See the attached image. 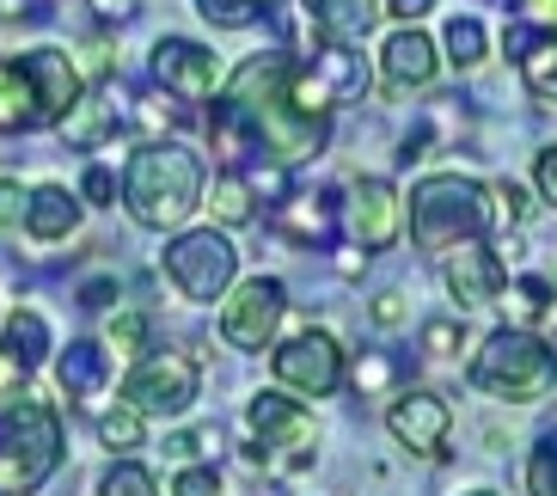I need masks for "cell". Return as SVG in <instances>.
<instances>
[{
	"mask_svg": "<svg viewBox=\"0 0 557 496\" xmlns=\"http://www.w3.org/2000/svg\"><path fill=\"white\" fill-rule=\"evenodd\" d=\"M288 67L295 62L282 50H270V55L258 50L233 67L227 92L214 99L209 141L233 172H239L246 153H270L276 165H300L325 148V116L295 111V99H288Z\"/></svg>",
	"mask_w": 557,
	"mask_h": 496,
	"instance_id": "6da1fadb",
	"label": "cell"
},
{
	"mask_svg": "<svg viewBox=\"0 0 557 496\" xmlns=\"http://www.w3.org/2000/svg\"><path fill=\"white\" fill-rule=\"evenodd\" d=\"M123 209L153 233L184 227L202 209V160L184 141H141L123 165Z\"/></svg>",
	"mask_w": 557,
	"mask_h": 496,
	"instance_id": "7a4b0ae2",
	"label": "cell"
},
{
	"mask_svg": "<svg viewBox=\"0 0 557 496\" xmlns=\"http://www.w3.org/2000/svg\"><path fill=\"white\" fill-rule=\"evenodd\" d=\"M496 221L491 184L459 178V172H435L410 190V246L417 251H454L466 239H484Z\"/></svg>",
	"mask_w": 557,
	"mask_h": 496,
	"instance_id": "3957f363",
	"label": "cell"
},
{
	"mask_svg": "<svg viewBox=\"0 0 557 496\" xmlns=\"http://www.w3.org/2000/svg\"><path fill=\"white\" fill-rule=\"evenodd\" d=\"M466 381L478 393L503 398V405H540L545 393L557 386V349L545 344L540 331H521V325H503L478 344Z\"/></svg>",
	"mask_w": 557,
	"mask_h": 496,
	"instance_id": "277c9868",
	"label": "cell"
},
{
	"mask_svg": "<svg viewBox=\"0 0 557 496\" xmlns=\"http://www.w3.org/2000/svg\"><path fill=\"white\" fill-rule=\"evenodd\" d=\"M62 466V417L44 398H0V496H32Z\"/></svg>",
	"mask_w": 557,
	"mask_h": 496,
	"instance_id": "5b68a950",
	"label": "cell"
},
{
	"mask_svg": "<svg viewBox=\"0 0 557 496\" xmlns=\"http://www.w3.org/2000/svg\"><path fill=\"white\" fill-rule=\"evenodd\" d=\"M165 282L178 288L184 300H197V307H214V300L233 288V276H239V251H233L227 233L214 227H197V233H178L172 246H165L160 258Z\"/></svg>",
	"mask_w": 557,
	"mask_h": 496,
	"instance_id": "8992f818",
	"label": "cell"
},
{
	"mask_svg": "<svg viewBox=\"0 0 557 496\" xmlns=\"http://www.w3.org/2000/svg\"><path fill=\"white\" fill-rule=\"evenodd\" d=\"M197 386H202V368L197 356L184 349H160V356H141L123 381V405L141 417H184L197 405Z\"/></svg>",
	"mask_w": 557,
	"mask_h": 496,
	"instance_id": "52a82bcc",
	"label": "cell"
},
{
	"mask_svg": "<svg viewBox=\"0 0 557 496\" xmlns=\"http://www.w3.org/2000/svg\"><path fill=\"white\" fill-rule=\"evenodd\" d=\"M361 92H368V67L356 50H337V44H325L312 62L288 67V99L307 116H331L337 104H356Z\"/></svg>",
	"mask_w": 557,
	"mask_h": 496,
	"instance_id": "ba28073f",
	"label": "cell"
},
{
	"mask_svg": "<svg viewBox=\"0 0 557 496\" xmlns=\"http://www.w3.org/2000/svg\"><path fill=\"white\" fill-rule=\"evenodd\" d=\"M246 423H251V435H258V454H263V466H270V472L307 466L312 447H319V423L300 411L295 398H282V393H258V398H251Z\"/></svg>",
	"mask_w": 557,
	"mask_h": 496,
	"instance_id": "9c48e42d",
	"label": "cell"
},
{
	"mask_svg": "<svg viewBox=\"0 0 557 496\" xmlns=\"http://www.w3.org/2000/svg\"><path fill=\"white\" fill-rule=\"evenodd\" d=\"M270 368H276V386H288V393H300V398H331L349 374L344 344H337L331 331H295V337L270 356Z\"/></svg>",
	"mask_w": 557,
	"mask_h": 496,
	"instance_id": "30bf717a",
	"label": "cell"
},
{
	"mask_svg": "<svg viewBox=\"0 0 557 496\" xmlns=\"http://www.w3.org/2000/svg\"><path fill=\"white\" fill-rule=\"evenodd\" d=\"M282 307H288V288H282L276 276H251L239 282L227 295V307H221V337H227L233 349H263L270 337H276L282 325Z\"/></svg>",
	"mask_w": 557,
	"mask_h": 496,
	"instance_id": "8fae6325",
	"label": "cell"
},
{
	"mask_svg": "<svg viewBox=\"0 0 557 496\" xmlns=\"http://www.w3.org/2000/svg\"><path fill=\"white\" fill-rule=\"evenodd\" d=\"M386 430L405 454H423V460H442L447 454V435H454V411H447L442 393H429V386H405L393 398V411H386Z\"/></svg>",
	"mask_w": 557,
	"mask_h": 496,
	"instance_id": "7c38bea8",
	"label": "cell"
},
{
	"mask_svg": "<svg viewBox=\"0 0 557 496\" xmlns=\"http://www.w3.org/2000/svg\"><path fill=\"white\" fill-rule=\"evenodd\" d=\"M153 80H160V92H172V99L202 104V99H214L221 67H214V50H202L197 37H160V44H153Z\"/></svg>",
	"mask_w": 557,
	"mask_h": 496,
	"instance_id": "4fadbf2b",
	"label": "cell"
},
{
	"mask_svg": "<svg viewBox=\"0 0 557 496\" xmlns=\"http://www.w3.org/2000/svg\"><path fill=\"white\" fill-rule=\"evenodd\" d=\"M442 282H447V295L459 300V313H472V307H491V300L503 295L508 264L496 258L491 246H484V239H466V246H454V251H447Z\"/></svg>",
	"mask_w": 557,
	"mask_h": 496,
	"instance_id": "5bb4252c",
	"label": "cell"
},
{
	"mask_svg": "<svg viewBox=\"0 0 557 496\" xmlns=\"http://www.w3.org/2000/svg\"><path fill=\"white\" fill-rule=\"evenodd\" d=\"M344 221H349L361 251H386L398 239V227H405V202H398V190L386 178H361L356 190H349Z\"/></svg>",
	"mask_w": 557,
	"mask_h": 496,
	"instance_id": "9a60e30c",
	"label": "cell"
},
{
	"mask_svg": "<svg viewBox=\"0 0 557 496\" xmlns=\"http://www.w3.org/2000/svg\"><path fill=\"white\" fill-rule=\"evenodd\" d=\"M435 67H442L435 44H429L417 25H405V32H393L386 50H380V86H386L393 99H405V92H423V86L435 80Z\"/></svg>",
	"mask_w": 557,
	"mask_h": 496,
	"instance_id": "2e32d148",
	"label": "cell"
},
{
	"mask_svg": "<svg viewBox=\"0 0 557 496\" xmlns=\"http://www.w3.org/2000/svg\"><path fill=\"white\" fill-rule=\"evenodd\" d=\"M18 62H25V74H32V86H37L44 123L55 129V123L74 111V99L86 92V80H81V67H74V55H67V50H50V44H44V50H25Z\"/></svg>",
	"mask_w": 557,
	"mask_h": 496,
	"instance_id": "e0dca14e",
	"label": "cell"
},
{
	"mask_svg": "<svg viewBox=\"0 0 557 496\" xmlns=\"http://www.w3.org/2000/svg\"><path fill=\"white\" fill-rule=\"evenodd\" d=\"M18 227L32 233L37 246H55V239H74L81 233V197L67 184H37L32 202H25V221Z\"/></svg>",
	"mask_w": 557,
	"mask_h": 496,
	"instance_id": "ac0fdd59",
	"label": "cell"
},
{
	"mask_svg": "<svg viewBox=\"0 0 557 496\" xmlns=\"http://www.w3.org/2000/svg\"><path fill=\"white\" fill-rule=\"evenodd\" d=\"M508 55L521 67V80L533 99L557 104V32H533V25H515L508 32Z\"/></svg>",
	"mask_w": 557,
	"mask_h": 496,
	"instance_id": "d6986e66",
	"label": "cell"
},
{
	"mask_svg": "<svg viewBox=\"0 0 557 496\" xmlns=\"http://www.w3.org/2000/svg\"><path fill=\"white\" fill-rule=\"evenodd\" d=\"M116 104H111V86H92V92H81L74 99V111L55 123V135H62V148H74V153H92L104 141V135L116 129Z\"/></svg>",
	"mask_w": 557,
	"mask_h": 496,
	"instance_id": "ffe728a7",
	"label": "cell"
},
{
	"mask_svg": "<svg viewBox=\"0 0 557 496\" xmlns=\"http://www.w3.org/2000/svg\"><path fill=\"white\" fill-rule=\"evenodd\" d=\"M55 381L67 398H99L111 386V349L92 344V337H74V344L55 356Z\"/></svg>",
	"mask_w": 557,
	"mask_h": 496,
	"instance_id": "44dd1931",
	"label": "cell"
},
{
	"mask_svg": "<svg viewBox=\"0 0 557 496\" xmlns=\"http://www.w3.org/2000/svg\"><path fill=\"white\" fill-rule=\"evenodd\" d=\"M380 0H319L312 7V32L319 44H337V50H361V37L374 32Z\"/></svg>",
	"mask_w": 557,
	"mask_h": 496,
	"instance_id": "7402d4cb",
	"label": "cell"
},
{
	"mask_svg": "<svg viewBox=\"0 0 557 496\" xmlns=\"http://www.w3.org/2000/svg\"><path fill=\"white\" fill-rule=\"evenodd\" d=\"M276 227L300 246H331L337 239V197L319 190V197H282L276 209Z\"/></svg>",
	"mask_w": 557,
	"mask_h": 496,
	"instance_id": "603a6c76",
	"label": "cell"
},
{
	"mask_svg": "<svg viewBox=\"0 0 557 496\" xmlns=\"http://www.w3.org/2000/svg\"><path fill=\"white\" fill-rule=\"evenodd\" d=\"M25 129H50L44 123V104H37V86L25 74V62H0V135H25Z\"/></svg>",
	"mask_w": 557,
	"mask_h": 496,
	"instance_id": "cb8c5ba5",
	"label": "cell"
},
{
	"mask_svg": "<svg viewBox=\"0 0 557 496\" xmlns=\"http://www.w3.org/2000/svg\"><path fill=\"white\" fill-rule=\"evenodd\" d=\"M0 344H7L0 356H7L18 374H37V368H44V356H50V325H44V313H32V307H25V313L7 319Z\"/></svg>",
	"mask_w": 557,
	"mask_h": 496,
	"instance_id": "d4e9b609",
	"label": "cell"
},
{
	"mask_svg": "<svg viewBox=\"0 0 557 496\" xmlns=\"http://www.w3.org/2000/svg\"><path fill=\"white\" fill-rule=\"evenodd\" d=\"M496 300L508 307V325L533 331L540 319H552V276H515V282H503Z\"/></svg>",
	"mask_w": 557,
	"mask_h": 496,
	"instance_id": "484cf974",
	"label": "cell"
},
{
	"mask_svg": "<svg viewBox=\"0 0 557 496\" xmlns=\"http://www.w3.org/2000/svg\"><path fill=\"white\" fill-rule=\"evenodd\" d=\"M214 221H221V227H246L251 221V184H246V172H221V178H214Z\"/></svg>",
	"mask_w": 557,
	"mask_h": 496,
	"instance_id": "4316f807",
	"label": "cell"
},
{
	"mask_svg": "<svg viewBox=\"0 0 557 496\" xmlns=\"http://www.w3.org/2000/svg\"><path fill=\"white\" fill-rule=\"evenodd\" d=\"M484 55H491V37H484V25H478V18H447V62H454L459 74H472Z\"/></svg>",
	"mask_w": 557,
	"mask_h": 496,
	"instance_id": "83f0119b",
	"label": "cell"
},
{
	"mask_svg": "<svg viewBox=\"0 0 557 496\" xmlns=\"http://www.w3.org/2000/svg\"><path fill=\"white\" fill-rule=\"evenodd\" d=\"M141 423H148L141 411L116 405V411H104V417H99V442L111 447V454H129V447H141Z\"/></svg>",
	"mask_w": 557,
	"mask_h": 496,
	"instance_id": "f1b7e54d",
	"label": "cell"
},
{
	"mask_svg": "<svg viewBox=\"0 0 557 496\" xmlns=\"http://www.w3.org/2000/svg\"><path fill=\"white\" fill-rule=\"evenodd\" d=\"M276 0H197V13L209 18V25H221V32H239V25H251L258 13H270Z\"/></svg>",
	"mask_w": 557,
	"mask_h": 496,
	"instance_id": "f546056e",
	"label": "cell"
},
{
	"mask_svg": "<svg viewBox=\"0 0 557 496\" xmlns=\"http://www.w3.org/2000/svg\"><path fill=\"white\" fill-rule=\"evenodd\" d=\"M527 491H533V496H557V430H545L540 447L527 454Z\"/></svg>",
	"mask_w": 557,
	"mask_h": 496,
	"instance_id": "4dcf8cb0",
	"label": "cell"
},
{
	"mask_svg": "<svg viewBox=\"0 0 557 496\" xmlns=\"http://www.w3.org/2000/svg\"><path fill=\"white\" fill-rule=\"evenodd\" d=\"M99 496H160V484H153L148 466H135V460H116L111 472H104Z\"/></svg>",
	"mask_w": 557,
	"mask_h": 496,
	"instance_id": "1f68e13d",
	"label": "cell"
},
{
	"mask_svg": "<svg viewBox=\"0 0 557 496\" xmlns=\"http://www.w3.org/2000/svg\"><path fill=\"white\" fill-rule=\"evenodd\" d=\"M148 337H153V313H141V307L111 319V349H116V356H141Z\"/></svg>",
	"mask_w": 557,
	"mask_h": 496,
	"instance_id": "d6a6232c",
	"label": "cell"
},
{
	"mask_svg": "<svg viewBox=\"0 0 557 496\" xmlns=\"http://www.w3.org/2000/svg\"><path fill=\"white\" fill-rule=\"evenodd\" d=\"M165 454H172V460H202V454H221V430H190V435H172V442H165Z\"/></svg>",
	"mask_w": 557,
	"mask_h": 496,
	"instance_id": "836d02e7",
	"label": "cell"
},
{
	"mask_svg": "<svg viewBox=\"0 0 557 496\" xmlns=\"http://www.w3.org/2000/svg\"><path fill=\"white\" fill-rule=\"evenodd\" d=\"M25 202H32V190L18 178H0V233H18V221H25Z\"/></svg>",
	"mask_w": 557,
	"mask_h": 496,
	"instance_id": "e575fe53",
	"label": "cell"
},
{
	"mask_svg": "<svg viewBox=\"0 0 557 496\" xmlns=\"http://www.w3.org/2000/svg\"><path fill=\"white\" fill-rule=\"evenodd\" d=\"M393 381H398L393 356H361V362H356V386H361V393H380V386H393Z\"/></svg>",
	"mask_w": 557,
	"mask_h": 496,
	"instance_id": "d590c367",
	"label": "cell"
},
{
	"mask_svg": "<svg viewBox=\"0 0 557 496\" xmlns=\"http://www.w3.org/2000/svg\"><path fill=\"white\" fill-rule=\"evenodd\" d=\"M172 496H221V479H214V466H184L178 479H172Z\"/></svg>",
	"mask_w": 557,
	"mask_h": 496,
	"instance_id": "8d00e7d4",
	"label": "cell"
},
{
	"mask_svg": "<svg viewBox=\"0 0 557 496\" xmlns=\"http://www.w3.org/2000/svg\"><path fill=\"white\" fill-rule=\"evenodd\" d=\"M165 99H172V92H148V99H135V123H141V129H153V135H160L165 123L178 116V111H172V104H165Z\"/></svg>",
	"mask_w": 557,
	"mask_h": 496,
	"instance_id": "74e56055",
	"label": "cell"
},
{
	"mask_svg": "<svg viewBox=\"0 0 557 496\" xmlns=\"http://www.w3.org/2000/svg\"><path fill=\"white\" fill-rule=\"evenodd\" d=\"M459 349V319H435L423 325V356H454Z\"/></svg>",
	"mask_w": 557,
	"mask_h": 496,
	"instance_id": "f35d334b",
	"label": "cell"
},
{
	"mask_svg": "<svg viewBox=\"0 0 557 496\" xmlns=\"http://www.w3.org/2000/svg\"><path fill=\"white\" fill-rule=\"evenodd\" d=\"M491 197H496V209H503V215L515 221V227H521V221L533 215V202H527V190H521V184H496Z\"/></svg>",
	"mask_w": 557,
	"mask_h": 496,
	"instance_id": "ab89813d",
	"label": "cell"
},
{
	"mask_svg": "<svg viewBox=\"0 0 557 496\" xmlns=\"http://www.w3.org/2000/svg\"><path fill=\"white\" fill-rule=\"evenodd\" d=\"M81 197H86V202H99V209H104V202L116 197V178L104 172V165H92V172L81 178Z\"/></svg>",
	"mask_w": 557,
	"mask_h": 496,
	"instance_id": "60d3db41",
	"label": "cell"
},
{
	"mask_svg": "<svg viewBox=\"0 0 557 496\" xmlns=\"http://www.w3.org/2000/svg\"><path fill=\"white\" fill-rule=\"evenodd\" d=\"M50 13V0H0V18L7 25H32V18Z\"/></svg>",
	"mask_w": 557,
	"mask_h": 496,
	"instance_id": "b9f144b4",
	"label": "cell"
},
{
	"mask_svg": "<svg viewBox=\"0 0 557 496\" xmlns=\"http://www.w3.org/2000/svg\"><path fill=\"white\" fill-rule=\"evenodd\" d=\"M374 325H386V331L405 325V295H398V288H386V295L374 300Z\"/></svg>",
	"mask_w": 557,
	"mask_h": 496,
	"instance_id": "7bdbcfd3",
	"label": "cell"
},
{
	"mask_svg": "<svg viewBox=\"0 0 557 496\" xmlns=\"http://www.w3.org/2000/svg\"><path fill=\"white\" fill-rule=\"evenodd\" d=\"M111 295H123V282H116V276H92V282H81V307H104Z\"/></svg>",
	"mask_w": 557,
	"mask_h": 496,
	"instance_id": "ee69618b",
	"label": "cell"
},
{
	"mask_svg": "<svg viewBox=\"0 0 557 496\" xmlns=\"http://www.w3.org/2000/svg\"><path fill=\"white\" fill-rule=\"evenodd\" d=\"M540 190H545V202L557 209V148L540 153Z\"/></svg>",
	"mask_w": 557,
	"mask_h": 496,
	"instance_id": "f6af8a7d",
	"label": "cell"
},
{
	"mask_svg": "<svg viewBox=\"0 0 557 496\" xmlns=\"http://www.w3.org/2000/svg\"><path fill=\"white\" fill-rule=\"evenodd\" d=\"M429 7H435V0H386V13H398L405 25H410V18H423Z\"/></svg>",
	"mask_w": 557,
	"mask_h": 496,
	"instance_id": "bcb514c9",
	"label": "cell"
},
{
	"mask_svg": "<svg viewBox=\"0 0 557 496\" xmlns=\"http://www.w3.org/2000/svg\"><path fill=\"white\" fill-rule=\"evenodd\" d=\"M92 13H99V18H129L135 0H92Z\"/></svg>",
	"mask_w": 557,
	"mask_h": 496,
	"instance_id": "7dc6e473",
	"label": "cell"
},
{
	"mask_svg": "<svg viewBox=\"0 0 557 496\" xmlns=\"http://www.w3.org/2000/svg\"><path fill=\"white\" fill-rule=\"evenodd\" d=\"M533 13H540V18H552V25H557V0H533Z\"/></svg>",
	"mask_w": 557,
	"mask_h": 496,
	"instance_id": "c3c4849f",
	"label": "cell"
},
{
	"mask_svg": "<svg viewBox=\"0 0 557 496\" xmlns=\"http://www.w3.org/2000/svg\"><path fill=\"white\" fill-rule=\"evenodd\" d=\"M295 7H307V13H312V7H319V0H295Z\"/></svg>",
	"mask_w": 557,
	"mask_h": 496,
	"instance_id": "681fc988",
	"label": "cell"
},
{
	"mask_svg": "<svg viewBox=\"0 0 557 496\" xmlns=\"http://www.w3.org/2000/svg\"><path fill=\"white\" fill-rule=\"evenodd\" d=\"M472 496H496V491H472Z\"/></svg>",
	"mask_w": 557,
	"mask_h": 496,
	"instance_id": "f907efd6",
	"label": "cell"
}]
</instances>
